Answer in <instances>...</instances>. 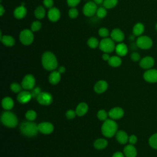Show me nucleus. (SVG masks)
<instances>
[{
	"instance_id": "18",
	"label": "nucleus",
	"mask_w": 157,
	"mask_h": 157,
	"mask_svg": "<svg viewBox=\"0 0 157 157\" xmlns=\"http://www.w3.org/2000/svg\"><path fill=\"white\" fill-rule=\"evenodd\" d=\"M31 98H33L31 93L27 91H23L20 92L17 96V100L21 104H25L31 100Z\"/></svg>"
},
{
	"instance_id": "52",
	"label": "nucleus",
	"mask_w": 157,
	"mask_h": 157,
	"mask_svg": "<svg viewBox=\"0 0 157 157\" xmlns=\"http://www.w3.org/2000/svg\"><path fill=\"white\" fill-rule=\"evenodd\" d=\"M155 28H156V31H157V23H156V25H155Z\"/></svg>"
},
{
	"instance_id": "35",
	"label": "nucleus",
	"mask_w": 157,
	"mask_h": 157,
	"mask_svg": "<svg viewBox=\"0 0 157 157\" xmlns=\"http://www.w3.org/2000/svg\"><path fill=\"white\" fill-rule=\"evenodd\" d=\"M42 27V23L40 21L36 20L34 21L31 25V30L33 32H37Z\"/></svg>"
},
{
	"instance_id": "49",
	"label": "nucleus",
	"mask_w": 157,
	"mask_h": 157,
	"mask_svg": "<svg viewBox=\"0 0 157 157\" xmlns=\"http://www.w3.org/2000/svg\"><path fill=\"white\" fill-rule=\"evenodd\" d=\"M4 12H5V9L3 7V6L1 4H0V13H1V16H2L3 14L4 13Z\"/></svg>"
},
{
	"instance_id": "48",
	"label": "nucleus",
	"mask_w": 157,
	"mask_h": 157,
	"mask_svg": "<svg viewBox=\"0 0 157 157\" xmlns=\"http://www.w3.org/2000/svg\"><path fill=\"white\" fill-rule=\"evenodd\" d=\"M112 157H124V155H123V153L121 152H120V151H118V152H116L115 153Z\"/></svg>"
},
{
	"instance_id": "14",
	"label": "nucleus",
	"mask_w": 157,
	"mask_h": 157,
	"mask_svg": "<svg viewBox=\"0 0 157 157\" xmlns=\"http://www.w3.org/2000/svg\"><path fill=\"white\" fill-rule=\"evenodd\" d=\"M53 129V125L49 122H42L38 124L39 131L45 134H49L52 133Z\"/></svg>"
},
{
	"instance_id": "6",
	"label": "nucleus",
	"mask_w": 157,
	"mask_h": 157,
	"mask_svg": "<svg viewBox=\"0 0 157 157\" xmlns=\"http://www.w3.org/2000/svg\"><path fill=\"white\" fill-rule=\"evenodd\" d=\"M33 32L29 29H23L19 34V40L24 45H29L34 41Z\"/></svg>"
},
{
	"instance_id": "38",
	"label": "nucleus",
	"mask_w": 157,
	"mask_h": 157,
	"mask_svg": "<svg viewBox=\"0 0 157 157\" xmlns=\"http://www.w3.org/2000/svg\"><path fill=\"white\" fill-rule=\"evenodd\" d=\"M108 113H107V112L104 110H100L98 111V113H97V117L98 118L101 120V121H105L107 120V116H108Z\"/></svg>"
},
{
	"instance_id": "8",
	"label": "nucleus",
	"mask_w": 157,
	"mask_h": 157,
	"mask_svg": "<svg viewBox=\"0 0 157 157\" xmlns=\"http://www.w3.org/2000/svg\"><path fill=\"white\" fill-rule=\"evenodd\" d=\"M98 10V6L93 1L87 2L83 7V13L86 17H92L96 13Z\"/></svg>"
},
{
	"instance_id": "27",
	"label": "nucleus",
	"mask_w": 157,
	"mask_h": 157,
	"mask_svg": "<svg viewBox=\"0 0 157 157\" xmlns=\"http://www.w3.org/2000/svg\"><path fill=\"white\" fill-rule=\"evenodd\" d=\"M13 101L9 97H6L2 101V107L7 110H10L13 107Z\"/></svg>"
},
{
	"instance_id": "31",
	"label": "nucleus",
	"mask_w": 157,
	"mask_h": 157,
	"mask_svg": "<svg viewBox=\"0 0 157 157\" xmlns=\"http://www.w3.org/2000/svg\"><path fill=\"white\" fill-rule=\"evenodd\" d=\"M99 42L98 39L95 37H91L87 40V45L91 48H96L99 46Z\"/></svg>"
},
{
	"instance_id": "12",
	"label": "nucleus",
	"mask_w": 157,
	"mask_h": 157,
	"mask_svg": "<svg viewBox=\"0 0 157 157\" xmlns=\"http://www.w3.org/2000/svg\"><path fill=\"white\" fill-rule=\"evenodd\" d=\"M47 17L50 21L52 22H56L58 21L61 17L60 10L55 7H53L49 9L47 12Z\"/></svg>"
},
{
	"instance_id": "21",
	"label": "nucleus",
	"mask_w": 157,
	"mask_h": 157,
	"mask_svg": "<svg viewBox=\"0 0 157 157\" xmlns=\"http://www.w3.org/2000/svg\"><path fill=\"white\" fill-rule=\"evenodd\" d=\"M117 54L119 56H125L128 52V47L126 46V44L124 43H119L115 46V49Z\"/></svg>"
},
{
	"instance_id": "30",
	"label": "nucleus",
	"mask_w": 157,
	"mask_h": 157,
	"mask_svg": "<svg viewBox=\"0 0 157 157\" xmlns=\"http://www.w3.org/2000/svg\"><path fill=\"white\" fill-rule=\"evenodd\" d=\"M107 145V141L104 139H96L94 142V147L98 150L105 148Z\"/></svg>"
},
{
	"instance_id": "32",
	"label": "nucleus",
	"mask_w": 157,
	"mask_h": 157,
	"mask_svg": "<svg viewBox=\"0 0 157 157\" xmlns=\"http://www.w3.org/2000/svg\"><path fill=\"white\" fill-rule=\"evenodd\" d=\"M118 3V0H104L103 6L107 9H110L115 7Z\"/></svg>"
},
{
	"instance_id": "36",
	"label": "nucleus",
	"mask_w": 157,
	"mask_h": 157,
	"mask_svg": "<svg viewBox=\"0 0 157 157\" xmlns=\"http://www.w3.org/2000/svg\"><path fill=\"white\" fill-rule=\"evenodd\" d=\"M25 117H26L27 120H28L29 121H33L36 118L37 114H36V112L34 110H28L26 112Z\"/></svg>"
},
{
	"instance_id": "40",
	"label": "nucleus",
	"mask_w": 157,
	"mask_h": 157,
	"mask_svg": "<svg viewBox=\"0 0 157 157\" xmlns=\"http://www.w3.org/2000/svg\"><path fill=\"white\" fill-rule=\"evenodd\" d=\"M21 87L17 83H13L10 85V89L14 93H19L21 91Z\"/></svg>"
},
{
	"instance_id": "4",
	"label": "nucleus",
	"mask_w": 157,
	"mask_h": 157,
	"mask_svg": "<svg viewBox=\"0 0 157 157\" xmlns=\"http://www.w3.org/2000/svg\"><path fill=\"white\" fill-rule=\"evenodd\" d=\"M2 123L9 128H14L17 125L18 120L16 115L11 112H4L1 117Z\"/></svg>"
},
{
	"instance_id": "15",
	"label": "nucleus",
	"mask_w": 157,
	"mask_h": 157,
	"mask_svg": "<svg viewBox=\"0 0 157 157\" xmlns=\"http://www.w3.org/2000/svg\"><path fill=\"white\" fill-rule=\"evenodd\" d=\"M155 63L154 59L151 56H145L140 59L139 62L140 66L144 69H150Z\"/></svg>"
},
{
	"instance_id": "9",
	"label": "nucleus",
	"mask_w": 157,
	"mask_h": 157,
	"mask_svg": "<svg viewBox=\"0 0 157 157\" xmlns=\"http://www.w3.org/2000/svg\"><path fill=\"white\" fill-rule=\"evenodd\" d=\"M37 102L44 105H48L50 104L53 101L52 94L47 92H40L37 97Z\"/></svg>"
},
{
	"instance_id": "11",
	"label": "nucleus",
	"mask_w": 157,
	"mask_h": 157,
	"mask_svg": "<svg viewBox=\"0 0 157 157\" xmlns=\"http://www.w3.org/2000/svg\"><path fill=\"white\" fill-rule=\"evenodd\" d=\"M144 80L149 83L157 82V69H150L144 74Z\"/></svg>"
},
{
	"instance_id": "41",
	"label": "nucleus",
	"mask_w": 157,
	"mask_h": 157,
	"mask_svg": "<svg viewBox=\"0 0 157 157\" xmlns=\"http://www.w3.org/2000/svg\"><path fill=\"white\" fill-rule=\"evenodd\" d=\"M81 0H66L68 6L71 7H74L77 6L80 2Z\"/></svg>"
},
{
	"instance_id": "33",
	"label": "nucleus",
	"mask_w": 157,
	"mask_h": 157,
	"mask_svg": "<svg viewBox=\"0 0 157 157\" xmlns=\"http://www.w3.org/2000/svg\"><path fill=\"white\" fill-rule=\"evenodd\" d=\"M149 145L151 147L157 150V133L153 134L148 140Z\"/></svg>"
},
{
	"instance_id": "22",
	"label": "nucleus",
	"mask_w": 157,
	"mask_h": 157,
	"mask_svg": "<svg viewBox=\"0 0 157 157\" xmlns=\"http://www.w3.org/2000/svg\"><path fill=\"white\" fill-rule=\"evenodd\" d=\"M124 154L126 157H136L137 150L133 145L129 144L124 148Z\"/></svg>"
},
{
	"instance_id": "43",
	"label": "nucleus",
	"mask_w": 157,
	"mask_h": 157,
	"mask_svg": "<svg viewBox=\"0 0 157 157\" xmlns=\"http://www.w3.org/2000/svg\"><path fill=\"white\" fill-rule=\"evenodd\" d=\"M76 115H77L76 112L74 111L73 110H69L66 113V116L67 118H68V119L74 118Z\"/></svg>"
},
{
	"instance_id": "24",
	"label": "nucleus",
	"mask_w": 157,
	"mask_h": 157,
	"mask_svg": "<svg viewBox=\"0 0 157 157\" xmlns=\"http://www.w3.org/2000/svg\"><path fill=\"white\" fill-rule=\"evenodd\" d=\"M88 105L85 102H81L76 107V113L79 117L83 116L88 111Z\"/></svg>"
},
{
	"instance_id": "2",
	"label": "nucleus",
	"mask_w": 157,
	"mask_h": 157,
	"mask_svg": "<svg viewBox=\"0 0 157 157\" xmlns=\"http://www.w3.org/2000/svg\"><path fill=\"white\" fill-rule=\"evenodd\" d=\"M118 129V125L117 123L113 120L107 119L104 121L101 127V131L102 134L107 137H111L114 136Z\"/></svg>"
},
{
	"instance_id": "1",
	"label": "nucleus",
	"mask_w": 157,
	"mask_h": 157,
	"mask_svg": "<svg viewBox=\"0 0 157 157\" xmlns=\"http://www.w3.org/2000/svg\"><path fill=\"white\" fill-rule=\"evenodd\" d=\"M42 64L46 70L53 71L58 66V61L54 53L47 51L42 56Z\"/></svg>"
},
{
	"instance_id": "39",
	"label": "nucleus",
	"mask_w": 157,
	"mask_h": 157,
	"mask_svg": "<svg viewBox=\"0 0 157 157\" xmlns=\"http://www.w3.org/2000/svg\"><path fill=\"white\" fill-rule=\"evenodd\" d=\"M98 34L101 37H102L103 38H105V37H107L109 36V31L107 28H104V27H102V28L99 29Z\"/></svg>"
},
{
	"instance_id": "51",
	"label": "nucleus",
	"mask_w": 157,
	"mask_h": 157,
	"mask_svg": "<svg viewBox=\"0 0 157 157\" xmlns=\"http://www.w3.org/2000/svg\"><path fill=\"white\" fill-rule=\"evenodd\" d=\"M93 2L94 3H96L97 5H98V4H101L103 3L104 0H93Z\"/></svg>"
},
{
	"instance_id": "17",
	"label": "nucleus",
	"mask_w": 157,
	"mask_h": 157,
	"mask_svg": "<svg viewBox=\"0 0 157 157\" xmlns=\"http://www.w3.org/2000/svg\"><path fill=\"white\" fill-rule=\"evenodd\" d=\"M109 116L112 119H120L123 117L124 110L121 107H114L109 112Z\"/></svg>"
},
{
	"instance_id": "26",
	"label": "nucleus",
	"mask_w": 157,
	"mask_h": 157,
	"mask_svg": "<svg viewBox=\"0 0 157 157\" xmlns=\"http://www.w3.org/2000/svg\"><path fill=\"white\" fill-rule=\"evenodd\" d=\"M144 32V26L141 23H136L132 28V33L136 36H140Z\"/></svg>"
},
{
	"instance_id": "45",
	"label": "nucleus",
	"mask_w": 157,
	"mask_h": 157,
	"mask_svg": "<svg viewBox=\"0 0 157 157\" xmlns=\"http://www.w3.org/2000/svg\"><path fill=\"white\" fill-rule=\"evenodd\" d=\"M40 89L39 87H36L33 90V91L31 92V94L33 98H37L38 95L40 94Z\"/></svg>"
},
{
	"instance_id": "37",
	"label": "nucleus",
	"mask_w": 157,
	"mask_h": 157,
	"mask_svg": "<svg viewBox=\"0 0 157 157\" xmlns=\"http://www.w3.org/2000/svg\"><path fill=\"white\" fill-rule=\"evenodd\" d=\"M68 15L71 18H75L78 15V10L74 7H71L68 11Z\"/></svg>"
},
{
	"instance_id": "29",
	"label": "nucleus",
	"mask_w": 157,
	"mask_h": 157,
	"mask_svg": "<svg viewBox=\"0 0 157 157\" xmlns=\"http://www.w3.org/2000/svg\"><path fill=\"white\" fill-rule=\"evenodd\" d=\"M121 59L119 56H113L110 57L109 61H108V63L109 64L112 66V67H118L121 65Z\"/></svg>"
},
{
	"instance_id": "5",
	"label": "nucleus",
	"mask_w": 157,
	"mask_h": 157,
	"mask_svg": "<svg viewBox=\"0 0 157 157\" xmlns=\"http://www.w3.org/2000/svg\"><path fill=\"white\" fill-rule=\"evenodd\" d=\"M115 41L109 37L103 38L99 42V49L102 52L107 53L112 52L115 49Z\"/></svg>"
},
{
	"instance_id": "47",
	"label": "nucleus",
	"mask_w": 157,
	"mask_h": 157,
	"mask_svg": "<svg viewBox=\"0 0 157 157\" xmlns=\"http://www.w3.org/2000/svg\"><path fill=\"white\" fill-rule=\"evenodd\" d=\"M102 58L104 60V61H109V58H110V56L108 53H104L102 55Z\"/></svg>"
},
{
	"instance_id": "19",
	"label": "nucleus",
	"mask_w": 157,
	"mask_h": 157,
	"mask_svg": "<svg viewBox=\"0 0 157 157\" xmlns=\"http://www.w3.org/2000/svg\"><path fill=\"white\" fill-rule=\"evenodd\" d=\"M1 41L2 44L7 47H12L15 45V39L10 35H4L2 36L1 34Z\"/></svg>"
},
{
	"instance_id": "13",
	"label": "nucleus",
	"mask_w": 157,
	"mask_h": 157,
	"mask_svg": "<svg viewBox=\"0 0 157 157\" xmlns=\"http://www.w3.org/2000/svg\"><path fill=\"white\" fill-rule=\"evenodd\" d=\"M110 38L115 42H121L124 39V33L119 28H114L110 32Z\"/></svg>"
},
{
	"instance_id": "23",
	"label": "nucleus",
	"mask_w": 157,
	"mask_h": 157,
	"mask_svg": "<svg viewBox=\"0 0 157 157\" xmlns=\"http://www.w3.org/2000/svg\"><path fill=\"white\" fill-rule=\"evenodd\" d=\"M116 138L117 141L121 144H125L128 139V136L124 131H118L116 133Z\"/></svg>"
},
{
	"instance_id": "46",
	"label": "nucleus",
	"mask_w": 157,
	"mask_h": 157,
	"mask_svg": "<svg viewBox=\"0 0 157 157\" xmlns=\"http://www.w3.org/2000/svg\"><path fill=\"white\" fill-rule=\"evenodd\" d=\"M137 138L135 135H131L129 137L128 141H129V144L131 145L135 144L137 142Z\"/></svg>"
},
{
	"instance_id": "34",
	"label": "nucleus",
	"mask_w": 157,
	"mask_h": 157,
	"mask_svg": "<svg viewBox=\"0 0 157 157\" xmlns=\"http://www.w3.org/2000/svg\"><path fill=\"white\" fill-rule=\"evenodd\" d=\"M107 13V9L105 8L104 7H100L98 8L97 12H96V15L98 17L100 18H104Z\"/></svg>"
},
{
	"instance_id": "28",
	"label": "nucleus",
	"mask_w": 157,
	"mask_h": 157,
	"mask_svg": "<svg viewBox=\"0 0 157 157\" xmlns=\"http://www.w3.org/2000/svg\"><path fill=\"white\" fill-rule=\"evenodd\" d=\"M34 14L37 19H42L45 16V10L42 6H39L34 10Z\"/></svg>"
},
{
	"instance_id": "25",
	"label": "nucleus",
	"mask_w": 157,
	"mask_h": 157,
	"mask_svg": "<svg viewBox=\"0 0 157 157\" xmlns=\"http://www.w3.org/2000/svg\"><path fill=\"white\" fill-rule=\"evenodd\" d=\"M61 80V75L58 71H53L48 77L49 82L52 85H56Z\"/></svg>"
},
{
	"instance_id": "10",
	"label": "nucleus",
	"mask_w": 157,
	"mask_h": 157,
	"mask_svg": "<svg viewBox=\"0 0 157 157\" xmlns=\"http://www.w3.org/2000/svg\"><path fill=\"white\" fill-rule=\"evenodd\" d=\"M35 85L34 77L31 74H28L24 77L21 82V86L25 90H31Z\"/></svg>"
},
{
	"instance_id": "7",
	"label": "nucleus",
	"mask_w": 157,
	"mask_h": 157,
	"mask_svg": "<svg viewBox=\"0 0 157 157\" xmlns=\"http://www.w3.org/2000/svg\"><path fill=\"white\" fill-rule=\"evenodd\" d=\"M136 44L137 47L147 50L151 47L153 45V41L150 37L147 36H140L136 40Z\"/></svg>"
},
{
	"instance_id": "3",
	"label": "nucleus",
	"mask_w": 157,
	"mask_h": 157,
	"mask_svg": "<svg viewBox=\"0 0 157 157\" xmlns=\"http://www.w3.org/2000/svg\"><path fill=\"white\" fill-rule=\"evenodd\" d=\"M21 132L28 137L35 136L37 134L39 131L38 125L35 123L31 121H24L20 124Z\"/></svg>"
},
{
	"instance_id": "16",
	"label": "nucleus",
	"mask_w": 157,
	"mask_h": 157,
	"mask_svg": "<svg viewBox=\"0 0 157 157\" xmlns=\"http://www.w3.org/2000/svg\"><path fill=\"white\" fill-rule=\"evenodd\" d=\"M13 14L14 17L16 18L17 19H18V20L22 19L25 18L27 14L26 8L23 5L18 6L14 9Z\"/></svg>"
},
{
	"instance_id": "50",
	"label": "nucleus",
	"mask_w": 157,
	"mask_h": 157,
	"mask_svg": "<svg viewBox=\"0 0 157 157\" xmlns=\"http://www.w3.org/2000/svg\"><path fill=\"white\" fill-rule=\"evenodd\" d=\"M65 71H66V69H65V67H64V66H60V67H59L58 71L60 74H62V73H64V72H65Z\"/></svg>"
},
{
	"instance_id": "20",
	"label": "nucleus",
	"mask_w": 157,
	"mask_h": 157,
	"mask_svg": "<svg viewBox=\"0 0 157 157\" xmlns=\"http://www.w3.org/2000/svg\"><path fill=\"white\" fill-rule=\"evenodd\" d=\"M108 87L107 83L104 80H99L98 81L94 86V91L99 94L102 93L106 91Z\"/></svg>"
},
{
	"instance_id": "42",
	"label": "nucleus",
	"mask_w": 157,
	"mask_h": 157,
	"mask_svg": "<svg viewBox=\"0 0 157 157\" xmlns=\"http://www.w3.org/2000/svg\"><path fill=\"white\" fill-rule=\"evenodd\" d=\"M43 4L46 8L50 9L53 7L54 4V1L53 0H43Z\"/></svg>"
},
{
	"instance_id": "44",
	"label": "nucleus",
	"mask_w": 157,
	"mask_h": 157,
	"mask_svg": "<svg viewBox=\"0 0 157 157\" xmlns=\"http://www.w3.org/2000/svg\"><path fill=\"white\" fill-rule=\"evenodd\" d=\"M140 55L137 53V52H133L131 53V59L134 61V62H136V61H138L140 60Z\"/></svg>"
}]
</instances>
